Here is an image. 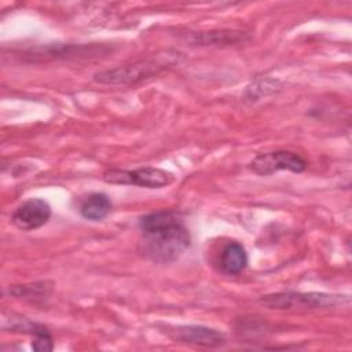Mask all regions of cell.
<instances>
[{
    "mask_svg": "<svg viewBox=\"0 0 352 352\" xmlns=\"http://www.w3.org/2000/svg\"><path fill=\"white\" fill-rule=\"evenodd\" d=\"M142 254L151 261L170 263L177 260L191 243V235L176 210H158L143 216Z\"/></svg>",
    "mask_w": 352,
    "mask_h": 352,
    "instance_id": "6da1fadb",
    "label": "cell"
},
{
    "mask_svg": "<svg viewBox=\"0 0 352 352\" xmlns=\"http://www.w3.org/2000/svg\"><path fill=\"white\" fill-rule=\"evenodd\" d=\"M342 301H348L349 298L344 296H334L326 293H276L264 296L261 298V304L271 309H318V308H329L342 304Z\"/></svg>",
    "mask_w": 352,
    "mask_h": 352,
    "instance_id": "7a4b0ae2",
    "label": "cell"
},
{
    "mask_svg": "<svg viewBox=\"0 0 352 352\" xmlns=\"http://www.w3.org/2000/svg\"><path fill=\"white\" fill-rule=\"evenodd\" d=\"M103 180L113 184H133L146 188H161L173 183L175 176L165 169L144 166L133 170L110 169L103 173Z\"/></svg>",
    "mask_w": 352,
    "mask_h": 352,
    "instance_id": "3957f363",
    "label": "cell"
},
{
    "mask_svg": "<svg viewBox=\"0 0 352 352\" xmlns=\"http://www.w3.org/2000/svg\"><path fill=\"white\" fill-rule=\"evenodd\" d=\"M307 161L297 153L289 150H276L258 154L250 162V169L261 176H270L278 170H290L300 173L307 169Z\"/></svg>",
    "mask_w": 352,
    "mask_h": 352,
    "instance_id": "277c9868",
    "label": "cell"
},
{
    "mask_svg": "<svg viewBox=\"0 0 352 352\" xmlns=\"http://www.w3.org/2000/svg\"><path fill=\"white\" fill-rule=\"evenodd\" d=\"M164 67V63L154 60H143L128 66H118L116 69L103 70L94 74V80L100 84L111 85H128L135 84L140 80L148 78Z\"/></svg>",
    "mask_w": 352,
    "mask_h": 352,
    "instance_id": "5b68a950",
    "label": "cell"
},
{
    "mask_svg": "<svg viewBox=\"0 0 352 352\" xmlns=\"http://www.w3.org/2000/svg\"><path fill=\"white\" fill-rule=\"evenodd\" d=\"M51 217V206L41 198H30L21 204L12 213L11 220L22 231H32L43 227Z\"/></svg>",
    "mask_w": 352,
    "mask_h": 352,
    "instance_id": "8992f818",
    "label": "cell"
},
{
    "mask_svg": "<svg viewBox=\"0 0 352 352\" xmlns=\"http://www.w3.org/2000/svg\"><path fill=\"white\" fill-rule=\"evenodd\" d=\"M173 333V338L199 346L219 348L226 344V336L223 333L205 326H179Z\"/></svg>",
    "mask_w": 352,
    "mask_h": 352,
    "instance_id": "52a82bcc",
    "label": "cell"
},
{
    "mask_svg": "<svg viewBox=\"0 0 352 352\" xmlns=\"http://www.w3.org/2000/svg\"><path fill=\"white\" fill-rule=\"evenodd\" d=\"M248 265V253L238 242H230L221 252L220 267L227 275H236Z\"/></svg>",
    "mask_w": 352,
    "mask_h": 352,
    "instance_id": "ba28073f",
    "label": "cell"
},
{
    "mask_svg": "<svg viewBox=\"0 0 352 352\" xmlns=\"http://www.w3.org/2000/svg\"><path fill=\"white\" fill-rule=\"evenodd\" d=\"M111 209V202L109 197L103 192H94L80 206V213L84 219L91 221L103 220Z\"/></svg>",
    "mask_w": 352,
    "mask_h": 352,
    "instance_id": "9c48e42d",
    "label": "cell"
},
{
    "mask_svg": "<svg viewBox=\"0 0 352 352\" xmlns=\"http://www.w3.org/2000/svg\"><path fill=\"white\" fill-rule=\"evenodd\" d=\"M32 348L37 352H50L54 348L52 337L48 330H44L34 336V341L32 342Z\"/></svg>",
    "mask_w": 352,
    "mask_h": 352,
    "instance_id": "30bf717a",
    "label": "cell"
}]
</instances>
